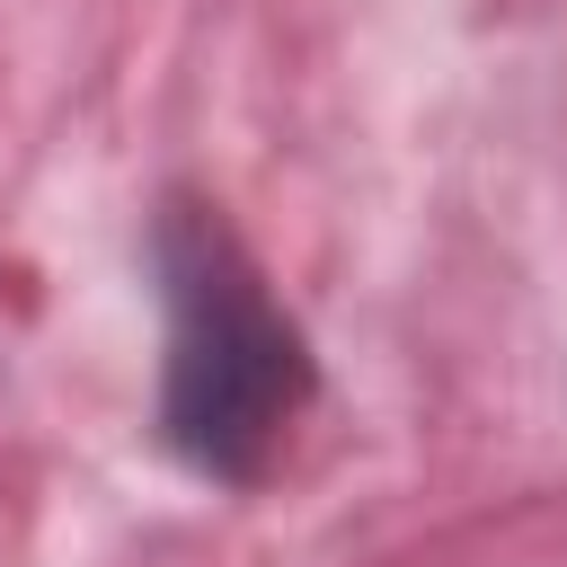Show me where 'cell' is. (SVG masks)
<instances>
[{"instance_id": "obj_1", "label": "cell", "mask_w": 567, "mask_h": 567, "mask_svg": "<svg viewBox=\"0 0 567 567\" xmlns=\"http://www.w3.org/2000/svg\"><path fill=\"white\" fill-rule=\"evenodd\" d=\"M151 275H159V310H168L159 443L186 470L248 487L275 461V443L292 434V416L310 408V346L284 319V301L266 292L239 230L195 195L159 204Z\"/></svg>"}]
</instances>
